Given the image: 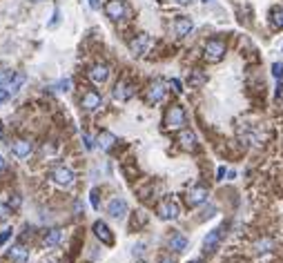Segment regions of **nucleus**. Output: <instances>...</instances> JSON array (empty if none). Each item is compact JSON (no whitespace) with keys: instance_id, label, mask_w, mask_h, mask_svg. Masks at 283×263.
Segmentation results:
<instances>
[{"instance_id":"aec40b11","label":"nucleus","mask_w":283,"mask_h":263,"mask_svg":"<svg viewBox=\"0 0 283 263\" xmlns=\"http://www.w3.org/2000/svg\"><path fill=\"white\" fill-rule=\"evenodd\" d=\"M96 143H98V148L103 150V152H107V150L114 148V143H116V136L112 134V132H100L98 138H96Z\"/></svg>"},{"instance_id":"72a5a7b5","label":"nucleus","mask_w":283,"mask_h":263,"mask_svg":"<svg viewBox=\"0 0 283 263\" xmlns=\"http://www.w3.org/2000/svg\"><path fill=\"white\" fill-rule=\"evenodd\" d=\"M7 98H9V94H7V90L2 87V85H0V103H5Z\"/></svg>"},{"instance_id":"ddd939ff","label":"nucleus","mask_w":283,"mask_h":263,"mask_svg":"<svg viewBox=\"0 0 283 263\" xmlns=\"http://www.w3.org/2000/svg\"><path fill=\"white\" fill-rule=\"evenodd\" d=\"M7 257H9L14 263H25L27 259H29V250H27V247L22 245V243H16V245H11V247H9Z\"/></svg>"},{"instance_id":"e433bc0d","label":"nucleus","mask_w":283,"mask_h":263,"mask_svg":"<svg viewBox=\"0 0 283 263\" xmlns=\"http://www.w3.org/2000/svg\"><path fill=\"white\" fill-rule=\"evenodd\" d=\"M158 263H174V259H172V257H163Z\"/></svg>"},{"instance_id":"c756f323","label":"nucleus","mask_w":283,"mask_h":263,"mask_svg":"<svg viewBox=\"0 0 283 263\" xmlns=\"http://www.w3.org/2000/svg\"><path fill=\"white\" fill-rule=\"evenodd\" d=\"M56 87H58V92H69V87H72V80L65 78V80H60Z\"/></svg>"},{"instance_id":"9d476101","label":"nucleus","mask_w":283,"mask_h":263,"mask_svg":"<svg viewBox=\"0 0 283 263\" xmlns=\"http://www.w3.org/2000/svg\"><path fill=\"white\" fill-rule=\"evenodd\" d=\"M92 230H94L96 239H100V243H105V245H112V243H114L112 230L107 227V223H105V221H96L94 225H92Z\"/></svg>"},{"instance_id":"2f4dec72","label":"nucleus","mask_w":283,"mask_h":263,"mask_svg":"<svg viewBox=\"0 0 283 263\" xmlns=\"http://www.w3.org/2000/svg\"><path fill=\"white\" fill-rule=\"evenodd\" d=\"M83 141H85V150H94V138L89 134H83Z\"/></svg>"},{"instance_id":"b1692460","label":"nucleus","mask_w":283,"mask_h":263,"mask_svg":"<svg viewBox=\"0 0 283 263\" xmlns=\"http://www.w3.org/2000/svg\"><path fill=\"white\" fill-rule=\"evenodd\" d=\"M205 74H201V72H192V76H189V85H194V87H201V85H205Z\"/></svg>"},{"instance_id":"6e6552de","label":"nucleus","mask_w":283,"mask_h":263,"mask_svg":"<svg viewBox=\"0 0 283 263\" xmlns=\"http://www.w3.org/2000/svg\"><path fill=\"white\" fill-rule=\"evenodd\" d=\"M112 96H114L116 100H130L132 96H134V85L127 83V80H118V83L114 85V92H112Z\"/></svg>"},{"instance_id":"5701e85b","label":"nucleus","mask_w":283,"mask_h":263,"mask_svg":"<svg viewBox=\"0 0 283 263\" xmlns=\"http://www.w3.org/2000/svg\"><path fill=\"white\" fill-rule=\"evenodd\" d=\"M185 247H188V237L174 234V237L170 239V250H174V252H185Z\"/></svg>"},{"instance_id":"bb28decb","label":"nucleus","mask_w":283,"mask_h":263,"mask_svg":"<svg viewBox=\"0 0 283 263\" xmlns=\"http://www.w3.org/2000/svg\"><path fill=\"white\" fill-rule=\"evenodd\" d=\"M11 237H14V230H11V227H7V230H2V234H0V245H5V243L9 241Z\"/></svg>"},{"instance_id":"7c9ffc66","label":"nucleus","mask_w":283,"mask_h":263,"mask_svg":"<svg viewBox=\"0 0 283 263\" xmlns=\"http://www.w3.org/2000/svg\"><path fill=\"white\" fill-rule=\"evenodd\" d=\"M272 74H274V78H281V76H283V65L281 63L272 65Z\"/></svg>"},{"instance_id":"a211bd4d","label":"nucleus","mask_w":283,"mask_h":263,"mask_svg":"<svg viewBox=\"0 0 283 263\" xmlns=\"http://www.w3.org/2000/svg\"><path fill=\"white\" fill-rule=\"evenodd\" d=\"M11 152L16 154L18 158H27L29 154H32V141H27V138H20V141H16L14 145H11Z\"/></svg>"},{"instance_id":"412c9836","label":"nucleus","mask_w":283,"mask_h":263,"mask_svg":"<svg viewBox=\"0 0 283 263\" xmlns=\"http://www.w3.org/2000/svg\"><path fill=\"white\" fill-rule=\"evenodd\" d=\"M60 239H63V230H58V227H54V230H49L47 234H45L42 243H45V247H56L58 243H60Z\"/></svg>"},{"instance_id":"79ce46f5","label":"nucleus","mask_w":283,"mask_h":263,"mask_svg":"<svg viewBox=\"0 0 283 263\" xmlns=\"http://www.w3.org/2000/svg\"><path fill=\"white\" fill-rule=\"evenodd\" d=\"M32 2H42V0H32Z\"/></svg>"},{"instance_id":"1a4fd4ad","label":"nucleus","mask_w":283,"mask_h":263,"mask_svg":"<svg viewBox=\"0 0 283 263\" xmlns=\"http://www.w3.org/2000/svg\"><path fill=\"white\" fill-rule=\"evenodd\" d=\"M147 47H150V36H147V34H138L136 38L130 40V52L134 54V56H143V54L147 52Z\"/></svg>"},{"instance_id":"a19ab883","label":"nucleus","mask_w":283,"mask_h":263,"mask_svg":"<svg viewBox=\"0 0 283 263\" xmlns=\"http://www.w3.org/2000/svg\"><path fill=\"white\" fill-rule=\"evenodd\" d=\"M188 263H203V261H199V259H194V261H188Z\"/></svg>"},{"instance_id":"393cba45","label":"nucleus","mask_w":283,"mask_h":263,"mask_svg":"<svg viewBox=\"0 0 283 263\" xmlns=\"http://www.w3.org/2000/svg\"><path fill=\"white\" fill-rule=\"evenodd\" d=\"M14 74H16V72H11V69H7L5 65H0V85H5Z\"/></svg>"},{"instance_id":"58836bf2","label":"nucleus","mask_w":283,"mask_h":263,"mask_svg":"<svg viewBox=\"0 0 283 263\" xmlns=\"http://www.w3.org/2000/svg\"><path fill=\"white\" fill-rule=\"evenodd\" d=\"M2 169H5V158L0 156V172H2Z\"/></svg>"},{"instance_id":"f257e3e1","label":"nucleus","mask_w":283,"mask_h":263,"mask_svg":"<svg viewBox=\"0 0 283 263\" xmlns=\"http://www.w3.org/2000/svg\"><path fill=\"white\" fill-rule=\"evenodd\" d=\"M203 54H205V58H208L210 63H219L221 58L226 56V42L221 40V38H212V40L205 42Z\"/></svg>"},{"instance_id":"7ed1b4c3","label":"nucleus","mask_w":283,"mask_h":263,"mask_svg":"<svg viewBox=\"0 0 283 263\" xmlns=\"http://www.w3.org/2000/svg\"><path fill=\"white\" fill-rule=\"evenodd\" d=\"M185 125V112L181 105H172L165 114V127L168 130H181Z\"/></svg>"},{"instance_id":"c85d7f7f","label":"nucleus","mask_w":283,"mask_h":263,"mask_svg":"<svg viewBox=\"0 0 283 263\" xmlns=\"http://www.w3.org/2000/svg\"><path fill=\"white\" fill-rule=\"evenodd\" d=\"M89 201H92V207H94V210H98V207H100V203H98V189H92Z\"/></svg>"},{"instance_id":"ea45409f","label":"nucleus","mask_w":283,"mask_h":263,"mask_svg":"<svg viewBox=\"0 0 283 263\" xmlns=\"http://www.w3.org/2000/svg\"><path fill=\"white\" fill-rule=\"evenodd\" d=\"M0 138H2V121H0Z\"/></svg>"},{"instance_id":"39448f33","label":"nucleus","mask_w":283,"mask_h":263,"mask_svg":"<svg viewBox=\"0 0 283 263\" xmlns=\"http://www.w3.org/2000/svg\"><path fill=\"white\" fill-rule=\"evenodd\" d=\"M105 16L112 18V20H121V18L127 16V5L123 0H110L105 5Z\"/></svg>"},{"instance_id":"cd10ccee","label":"nucleus","mask_w":283,"mask_h":263,"mask_svg":"<svg viewBox=\"0 0 283 263\" xmlns=\"http://www.w3.org/2000/svg\"><path fill=\"white\" fill-rule=\"evenodd\" d=\"M9 214H11L9 206H5V203H0V221H7V219H9Z\"/></svg>"},{"instance_id":"f8f14e48","label":"nucleus","mask_w":283,"mask_h":263,"mask_svg":"<svg viewBox=\"0 0 283 263\" xmlns=\"http://www.w3.org/2000/svg\"><path fill=\"white\" fill-rule=\"evenodd\" d=\"M107 212H110L112 219H123V216L127 214V201L125 199H112L110 206H107Z\"/></svg>"},{"instance_id":"c03bdc74","label":"nucleus","mask_w":283,"mask_h":263,"mask_svg":"<svg viewBox=\"0 0 283 263\" xmlns=\"http://www.w3.org/2000/svg\"><path fill=\"white\" fill-rule=\"evenodd\" d=\"M138 263H143V261H138Z\"/></svg>"},{"instance_id":"0eeeda50","label":"nucleus","mask_w":283,"mask_h":263,"mask_svg":"<svg viewBox=\"0 0 283 263\" xmlns=\"http://www.w3.org/2000/svg\"><path fill=\"white\" fill-rule=\"evenodd\" d=\"M25 80H27L25 72H16V74H14L5 85H2V87L7 90V94H9V98H11V96H16L18 92H20V87L25 85Z\"/></svg>"},{"instance_id":"f03ea898","label":"nucleus","mask_w":283,"mask_h":263,"mask_svg":"<svg viewBox=\"0 0 283 263\" xmlns=\"http://www.w3.org/2000/svg\"><path fill=\"white\" fill-rule=\"evenodd\" d=\"M165 94H168V85L163 83L161 78H156L154 83H150V87H147L145 100L150 105H156V103H161V100L165 98Z\"/></svg>"},{"instance_id":"4be33fe9","label":"nucleus","mask_w":283,"mask_h":263,"mask_svg":"<svg viewBox=\"0 0 283 263\" xmlns=\"http://www.w3.org/2000/svg\"><path fill=\"white\" fill-rule=\"evenodd\" d=\"M270 27L272 29H283V9L281 7H274V9H270Z\"/></svg>"},{"instance_id":"4468645a","label":"nucleus","mask_w":283,"mask_h":263,"mask_svg":"<svg viewBox=\"0 0 283 263\" xmlns=\"http://www.w3.org/2000/svg\"><path fill=\"white\" fill-rule=\"evenodd\" d=\"M194 29V22H192V18H188V16H181V18H176L174 20V32H176V36H188L189 32Z\"/></svg>"},{"instance_id":"6ab92c4d","label":"nucleus","mask_w":283,"mask_h":263,"mask_svg":"<svg viewBox=\"0 0 283 263\" xmlns=\"http://www.w3.org/2000/svg\"><path fill=\"white\" fill-rule=\"evenodd\" d=\"M178 143H181V148H183V150H188V152L196 150V136H194V132L183 130V132H181V134H178Z\"/></svg>"},{"instance_id":"f704fd0d","label":"nucleus","mask_w":283,"mask_h":263,"mask_svg":"<svg viewBox=\"0 0 283 263\" xmlns=\"http://www.w3.org/2000/svg\"><path fill=\"white\" fill-rule=\"evenodd\" d=\"M132 254L136 257V254H143V243H138V245H134V250H132Z\"/></svg>"},{"instance_id":"a878e982","label":"nucleus","mask_w":283,"mask_h":263,"mask_svg":"<svg viewBox=\"0 0 283 263\" xmlns=\"http://www.w3.org/2000/svg\"><path fill=\"white\" fill-rule=\"evenodd\" d=\"M272 245H274V243L270 241V239H263V241H259L254 247H257V252H259V254H263V252H267V250H270Z\"/></svg>"},{"instance_id":"9b49d317","label":"nucleus","mask_w":283,"mask_h":263,"mask_svg":"<svg viewBox=\"0 0 283 263\" xmlns=\"http://www.w3.org/2000/svg\"><path fill=\"white\" fill-rule=\"evenodd\" d=\"M158 216H161L163 221H174L178 216V206L174 203V201H163L161 206H158Z\"/></svg>"},{"instance_id":"c9c22d12","label":"nucleus","mask_w":283,"mask_h":263,"mask_svg":"<svg viewBox=\"0 0 283 263\" xmlns=\"http://www.w3.org/2000/svg\"><path fill=\"white\" fill-rule=\"evenodd\" d=\"M87 2H89L92 9H98V7H100V0H87Z\"/></svg>"},{"instance_id":"473e14b6","label":"nucleus","mask_w":283,"mask_h":263,"mask_svg":"<svg viewBox=\"0 0 283 263\" xmlns=\"http://www.w3.org/2000/svg\"><path fill=\"white\" fill-rule=\"evenodd\" d=\"M170 85L174 87V92H183V83H181L178 78H172V80H170Z\"/></svg>"},{"instance_id":"2eb2a0df","label":"nucleus","mask_w":283,"mask_h":263,"mask_svg":"<svg viewBox=\"0 0 283 263\" xmlns=\"http://www.w3.org/2000/svg\"><path fill=\"white\" fill-rule=\"evenodd\" d=\"M89 78L94 80V83H105L107 78H110V67L107 65H103V63H98V65H94V67L89 69Z\"/></svg>"},{"instance_id":"4c0bfd02","label":"nucleus","mask_w":283,"mask_h":263,"mask_svg":"<svg viewBox=\"0 0 283 263\" xmlns=\"http://www.w3.org/2000/svg\"><path fill=\"white\" fill-rule=\"evenodd\" d=\"M174 2H176V5H189L192 0H174Z\"/></svg>"},{"instance_id":"423d86ee","label":"nucleus","mask_w":283,"mask_h":263,"mask_svg":"<svg viewBox=\"0 0 283 263\" xmlns=\"http://www.w3.org/2000/svg\"><path fill=\"white\" fill-rule=\"evenodd\" d=\"M100 103H103V98H100V94L94 90L85 92L83 98H80V107H83L85 112H96L100 107Z\"/></svg>"},{"instance_id":"20e7f679","label":"nucleus","mask_w":283,"mask_h":263,"mask_svg":"<svg viewBox=\"0 0 283 263\" xmlns=\"http://www.w3.org/2000/svg\"><path fill=\"white\" fill-rule=\"evenodd\" d=\"M52 181L56 185H60V188H72L74 185V172L69 168H65V165H56V168L52 169Z\"/></svg>"},{"instance_id":"f3484780","label":"nucleus","mask_w":283,"mask_h":263,"mask_svg":"<svg viewBox=\"0 0 283 263\" xmlns=\"http://www.w3.org/2000/svg\"><path fill=\"white\" fill-rule=\"evenodd\" d=\"M205 201H208V189H205V188H192L188 192V203L192 207L201 206V203H205Z\"/></svg>"},{"instance_id":"dca6fc26","label":"nucleus","mask_w":283,"mask_h":263,"mask_svg":"<svg viewBox=\"0 0 283 263\" xmlns=\"http://www.w3.org/2000/svg\"><path fill=\"white\" fill-rule=\"evenodd\" d=\"M221 234H223V230H221V227L208 232V237H205V241H203V250H205V252H214L216 245L221 243Z\"/></svg>"},{"instance_id":"37998d69","label":"nucleus","mask_w":283,"mask_h":263,"mask_svg":"<svg viewBox=\"0 0 283 263\" xmlns=\"http://www.w3.org/2000/svg\"><path fill=\"white\" fill-rule=\"evenodd\" d=\"M203 2H210V0H203Z\"/></svg>"}]
</instances>
